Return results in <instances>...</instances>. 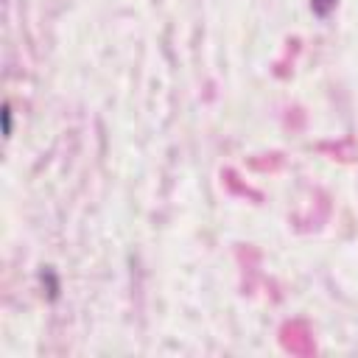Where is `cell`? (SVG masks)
I'll return each mask as SVG.
<instances>
[{"instance_id": "1", "label": "cell", "mask_w": 358, "mask_h": 358, "mask_svg": "<svg viewBox=\"0 0 358 358\" xmlns=\"http://www.w3.org/2000/svg\"><path fill=\"white\" fill-rule=\"evenodd\" d=\"M282 344H285V350L299 352V355H310L313 352V338H310V333H308V327L302 322H294V324L282 327Z\"/></svg>"}, {"instance_id": "2", "label": "cell", "mask_w": 358, "mask_h": 358, "mask_svg": "<svg viewBox=\"0 0 358 358\" xmlns=\"http://www.w3.org/2000/svg\"><path fill=\"white\" fill-rule=\"evenodd\" d=\"M336 0H313V8L319 11V14H327L330 11V6H333Z\"/></svg>"}]
</instances>
